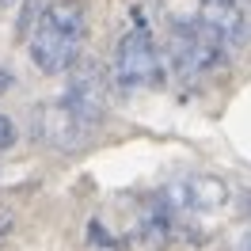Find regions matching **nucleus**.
Listing matches in <instances>:
<instances>
[{"label":"nucleus","mask_w":251,"mask_h":251,"mask_svg":"<svg viewBox=\"0 0 251 251\" xmlns=\"http://www.w3.org/2000/svg\"><path fill=\"white\" fill-rule=\"evenodd\" d=\"M228 53L202 19H175L172 23V65L187 84H202L213 69H221Z\"/></svg>","instance_id":"obj_3"},{"label":"nucleus","mask_w":251,"mask_h":251,"mask_svg":"<svg viewBox=\"0 0 251 251\" xmlns=\"http://www.w3.org/2000/svg\"><path fill=\"white\" fill-rule=\"evenodd\" d=\"M164 202L172 205L175 213H217L221 205L228 202V187L217 175H183L168 183Z\"/></svg>","instance_id":"obj_5"},{"label":"nucleus","mask_w":251,"mask_h":251,"mask_svg":"<svg viewBox=\"0 0 251 251\" xmlns=\"http://www.w3.org/2000/svg\"><path fill=\"white\" fill-rule=\"evenodd\" d=\"M152 4H156V0H152Z\"/></svg>","instance_id":"obj_13"},{"label":"nucleus","mask_w":251,"mask_h":251,"mask_svg":"<svg viewBox=\"0 0 251 251\" xmlns=\"http://www.w3.org/2000/svg\"><path fill=\"white\" fill-rule=\"evenodd\" d=\"M236 251H251V232L244 236V240H240V248H236Z\"/></svg>","instance_id":"obj_11"},{"label":"nucleus","mask_w":251,"mask_h":251,"mask_svg":"<svg viewBox=\"0 0 251 251\" xmlns=\"http://www.w3.org/2000/svg\"><path fill=\"white\" fill-rule=\"evenodd\" d=\"M38 133H42L46 145H57V149H76V145H84V137H88V133L65 114L61 103H50V107L38 110Z\"/></svg>","instance_id":"obj_7"},{"label":"nucleus","mask_w":251,"mask_h":251,"mask_svg":"<svg viewBox=\"0 0 251 251\" xmlns=\"http://www.w3.org/2000/svg\"><path fill=\"white\" fill-rule=\"evenodd\" d=\"M57 103L84 133H92L103 122V110H107V76H103V69L95 61H76L73 76H69V88H65V95Z\"/></svg>","instance_id":"obj_4"},{"label":"nucleus","mask_w":251,"mask_h":251,"mask_svg":"<svg viewBox=\"0 0 251 251\" xmlns=\"http://www.w3.org/2000/svg\"><path fill=\"white\" fill-rule=\"evenodd\" d=\"M8 88H12V73H8V69H4V65H0V95L8 92Z\"/></svg>","instance_id":"obj_10"},{"label":"nucleus","mask_w":251,"mask_h":251,"mask_svg":"<svg viewBox=\"0 0 251 251\" xmlns=\"http://www.w3.org/2000/svg\"><path fill=\"white\" fill-rule=\"evenodd\" d=\"M12 145H16V126L8 114H0V152H8Z\"/></svg>","instance_id":"obj_9"},{"label":"nucleus","mask_w":251,"mask_h":251,"mask_svg":"<svg viewBox=\"0 0 251 251\" xmlns=\"http://www.w3.org/2000/svg\"><path fill=\"white\" fill-rule=\"evenodd\" d=\"M198 19L205 23V31L225 46V53H236L244 46V38H248L244 0H198Z\"/></svg>","instance_id":"obj_6"},{"label":"nucleus","mask_w":251,"mask_h":251,"mask_svg":"<svg viewBox=\"0 0 251 251\" xmlns=\"http://www.w3.org/2000/svg\"><path fill=\"white\" fill-rule=\"evenodd\" d=\"M114 84L122 92H145V88H156L164 80V65H160V50H156V38L145 23H133L129 31L118 38L114 46Z\"/></svg>","instance_id":"obj_2"},{"label":"nucleus","mask_w":251,"mask_h":251,"mask_svg":"<svg viewBox=\"0 0 251 251\" xmlns=\"http://www.w3.org/2000/svg\"><path fill=\"white\" fill-rule=\"evenodd\" d=\"M84 34H88V12L80 0H53L46 4L38 19L31 27V61L38 73L57 76L69 73L80 61V50H84Z\"/></svg>","instance_id":"obj_1"},{"label":"nucleus","mask_w":251,"mask_h":251,"mask_svg":"<svg viewBox=\"0 0 251 251\" xmlns=\"http://www.w3.org/2000/svg\"><path fill=\"white\" fill-rule=\"evenodd\" d=\"M172 225H175V209L164 202V194L160 198H149L141 209V217H137V236H141L145 244H168L172 240Z\"/></svg>","instance_id":"obj_8"},{"label":"nucleus","mask_w":251,"mask_h":251,"mask_svg":"<svg viewBox=\"0 0 251 251\" xmlns=\"http://www.w3.org/2000/svg\"><path fill=\"white\" fill-rule=\"evenodd\" d=\"M16 4H23V0H0V8H16Z\"/></svg>","instance_id":"obj_12"}]
</instances>
